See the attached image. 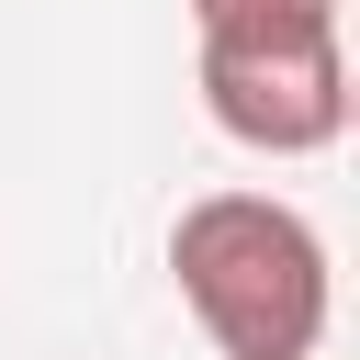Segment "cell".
I'll return each mask as SVG.
<instances>
[{"label": "cell", "instance_id": "6da1fadb", "mask_svg": "<svg viewBox=\"0 0 360 360\" xmlns=\"http://www.w3.org/2000/svg\"><path fill=\"white\" fill-rule=\"evenodd\" d=\"M169 281L191 304V326L214 338V360H315L326 338V236L281 202V191H202L169 225Z\"/></svg>", "mask_w": 360, "mask_h": 360}, {"label": "cell", "instance_id": "7a4b0ae2", "mask_svg": "<svg viewBox=\"0 0 360 360\" xmlns=\"http://www.w3.org/2000/svg\"><path fill=\"white\" fill-rule=\"evenodd\" d=\"M202 112L248 158H326L349 135V45L338 0H191Z\"/></svg>", "mask_w": 360, "mask_h": 360}]
</instances>
